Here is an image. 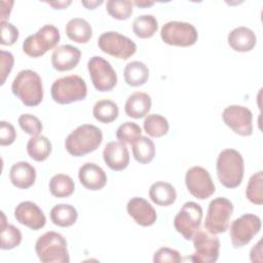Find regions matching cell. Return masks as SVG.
Returning a JSON list of instances; mask_svg holds the SVG:
<instances>
[{
  "instance_id": "obj_40",
  "label": "cell",
  "mask_w": 263,
  "mask_h": 263,
  "mask_svg": "<svg viewBox=\"0 0 263 263\" xmlns=\"http://www.w3.org/2000/svg\"><path fill=\"white\" fill-rule=\"evenodd\" d=\"M1 28V39L2 45H12L18 39V29L7 21L0 23Z\"/></svg>"
},
{
  "instance_id": "obj_36",
  "label": "cell",
  "mask_w": 263,
  "mask_h": 263,
  "mask_svg": "<svg viewBox=\"0 0 263 263\" xmlns=\"http://www.w3.org/2000/svg\"><path fill=\"white\" fill-rule=\"evenodd\" d=\"M134 3L129 0H109L106 3L107 12L116 20L124 21L133 14Z\"/></svg>"
},
{
  "instance_id": "obj_3",
  "label": "cell",
  "mask_w": 263,
  "mask_h": 263,
  "mask_svg": "<svg viewBox=\"0 0 263 263\" xmlns=\"http://www.w3.org/2000/svg\"><path fill=\"white\" fill-rule=\"evenodd\" d=\"M12 93L25 106L35 107L42 102L43 85L39 74L33 70L20 71L11 83Z\"/></svg>"
},
{
  "instance_id": "obj_7",
  "label": "cell",
  "mask_w": 263,
  "mask_h": 263,
  "mask_svg": "<svg viewBox=\"0 0 263 263\" xmlns=\"http://www.w3.org/2000/svg\"><path fill=\"white\" fill-rule=\"evenodd\" d=\"M233 213V203L226 197L214 198L210 203L204 220V228L213 233L225 232L229 227Z\"/></svg>"
},
{
  "instance_id": "obj_37",
  "label": "cell",
  "mask_w": 263,
  "mask_h": 263,
  "mask_svg": "<svg viewBox=\"0 0 263 263\" xmlns=\"http://www.w3.org/2000/svg\"><path fill=\"white\" fill-rule=\"evenodd\" d=\"M140 136H142V128L140 125L133 121H126L120 124L116 130V138L119 142L130 144Z\"/></svg>"
},
{
  "instance_id": "obj_20",
  "label": "cell",
  "mask_w": 263,
  "mask_h": 263,
  "mask_svg": "<svg viewBox=\"0 0 263 263\" xmlns=\"http://www.w3.org/2000/svg\"><path fill=\"white\" fill-rule=\"evenodd\" d=\"M78 179L82 186L92 191L102 189L107 183L106 173L93 162H85L79 167Z\"/></svg>"
},
{
  "instance_id": "obj_17",
  "label": "cell",
  "mask_w": 263,
  "mask_h": 263,
  "mask_svg": "<svg viewBox=\"0 0 263 263\" xmlns=\"http://www.w3.org/2000/svg\"><path fill=\"white\" fill-rule=\"evenodd\" d=\"M127 214L134 221L143 227H148L156 222L157 215L151 203L142 197H133L126 204Z\"/></svg>"
},
{
  "instance_id": "obj_45",
  "label": "cell",
  "mask_w": 263,
  "mask_h": 263,
  "mask_svg": "<svg viewBox=\"0 0 263 263\" xmlns=\"http://www.w3.org/2000/svg\"><path fill=\"white\" fill-rule=\"evenodd\" d=\"M72 3L71 0L68 1H55V2H47L50 6H52L54 9H65Z\"/></svg>"
},
{
  "instance_id": "obj_19",
  "label": "cell",
  "mask_w": 263,
  "mask_h": 263,
  "mask_svg": "<svg viewBox=\"0 0 263 263\" xmlns=\"http://www.w3.org/2000/svg\"><path fill=\"white\" fill-rule=\"evenodd\" d=\"M81 58V51L76 46L64 44L54 48L51 54V65L53 69L60 72L74 69Z\"/></svg>"
},
{
  "instance_id": "obj_28",
  "label": "cell",
  "mask_w": 263,
  "mask_h": 263,
  "mask_svg": "<svg viewBox=\"0 0 263 263\" xmlns=\"http://www.w3.org/2000/svg\"><path fill=\"white\" fill-rule=\"evenodd\" d=\"M51 143L45 136L32 137L27 143V152L35 161H44L51 153Z\"/></svg>"
},
{
  "instance_id": "obj_5",
  "label": "cell",
  "mask_w": 263,
  "mask_h": 263,
  "mask_svg": "<svg viewBox=\"0 0 263 263\" xmlns=\"http://www.w3.org/2000/svg\"><path fill=\"white\" fill-rule=\"evenodd\" d=\"M50 93L55 103L66 105L84 100L87 96V86L82 77L72 74L54 80Z\"/></svg>"
},
{
  "instance_id": "obj_1",
  "label": "cell",
  "mask_w": 263,
  "mask_h": 263,
  "mask_svg": "<svg viewBox=\"0 0 263 263\" xmlns=\"http://www.w3.org/2000/svg\"><path fill=\"white\" fill-rule=\"evenodd\" d=\"M216 170L218 179L224 187L229 189L236 188L243 179V158L235 149H224L218 155Z\"/></svg>"
},
{
  "instance_id": "obj_33",
  "label": "cell",
  "mask_w": 263,
  "mask_h": 263,
  "mask_svg": "<svg viewBox=\"0 0 263 263\" xmlns=\"http://www.w3.org/2000/svg\"><path fill=\"white\" fill-rule=\"evenodd\" d=\"M158 29V22L152 14H142L133 22V31L135 35L142 39L152 37Z\"/></svg>"
},
{
  "instance_id": "obj_34",
  "label": "cell",
  "mask_w": 263,
  "mask_h": 263,
  "mask_svg": "<svg viewBox=\"0 0 263 263\" xmlns=\"http://www.w3.org/2000/svg\"><path fill=\"white\" fill-rule=\"evenodd\" d=\"M145 133L152 138H160L167 134L170 124L167 119L160 114H148L143 122Z\"/></svg>"
},
{
  "instance_id": "obj_11",
  "label": "cell",
  "mask_w": 263,
  "mask_h": 263,
  "mask_svg": "<svg viewBox=\"0 0 263 263\" xmlns=\"http://www.w3.org/2000/svg\"><path fill=\"white\" fill-rule=\"evenodd\" d=\"M98 45L103 52L120 60H127L137 50V45L130 38L115 31L102 33Z\"/></svg>"
},
{
  "instance_id": "obj_13",
  "label": "cell",
  "mask_w": 263,
  "mask_h": 263,
  "mask_svg": "<svg viewBox=\"0 0 263 263\" xmlns=\"http://www.w3.org/2000/svg\"><path fill=\"white\" fill-rule=\"evenodd\" d=\"M261 219L255 214H245L235 219L230 225V238L232 246L242 248L247 246L261 229Z\"/></svg>"
},
{
  "instance_id": "obj_32",
  "label": "cell",
  "mask_w": 263,
  "mask_h": 263,
  "mask_svg": "<svg viewBox=\"0 0 263 263\" xmlns=\"http://www.w3.org/2000/svg\"><path fill=\"white\" fill-rule=\"evenodd\" d=\"M92 115L102 123H110L118 117L119 109L115 102L108 99H103L99 100L93 105Z\"/></svg>"
},
{
  "instance_id": "obj_46",
  "label": "cell",
  "mask_w": 263,
  "mask_h": 263,
  "mask_svg": "<svg viewBox=\"0 0 263 263\" xmlns=\"http://www.w3.org/2000/svg\"><path fill=\"white\" fill-rule=\"evenodd\" d=\"M103 3L102 0L100 1H81V4L85 6L87 9H95L98 5H101Z\"/></svg>"
},
{
  "instance_id": "obj_4",
  "label": "cell",
  "mask_w": 263,
  "mask_h": 263,
  "mask_svg": "<svg viewBox=\"0 0 263 263\" xmlns=\"http://www.w3.org/2000/svg\"><path fill=\"white\" fill-rule=\"evenodd\" d=\"M35 252L42 263L70 262L67 240L54 231H48L39 236L35 243Z\"/></svg>"
},
{
  "instance_id": "obj_38",
  "label": "cell",
  "mask_w": 263,
  "mask_h": 263,
  "mask_svg": "<svg viewBox=\"0 0 263 263\" xmlns=\"http://www.w3.org/2000/svg\"><path fill=\"white\" fill-rule=\"evenodd\" d=\"M18 125L21 126V128L28 135L35 137V136H39V134L42 132V123L39 120L38 117H36L33 114L30 113H25L22 114L18 119Z\"/></svg>"
},
{
  "instance_id": "obj_25",
  "label": "cell",
  "mask_w": 263,
  "mask_h": 263,
  "mask_svg": "<svg viewBox=\"0 0 263 263\" xmlns=\"http://www.w3.org/2000/svg\"><path fill=\"white\" fill-rule=\"evenodd\" d=\"M68 38L76 43H86L92 36V28L90 24L82 17L71 18L65 28Z\"/></svg>"
},
{
  "instance_id": "obj_35",
  "label": "cell",
  "mask_w": 263,
  "mask_h": 263,
  "mask_svg": "<svg viewBox=\"0 0 263 263\" xmlns=\"http://www.w3.org/2000/svg\"><path fill=\"white\" fill-rule=\"evenodd\" d=\"M262 187H263V172L259 171L254 175H252L246 189V196L252 203L259 204V205L263 203Z\"/></svg>"
},
{
  "instance_id": "obj_39",
  "label": "cell",
  "mask_w": 263,
  "mask_h": 263,
  "mask_svg": "<svg viewBox=\"0 0 263 263\" xmlns=\"http://www.w3.org/2000/svg\"><path fill=\"white\" fill-rule=\"evenodd\" d=\"M182 261V257L177 250L163 247L158 249L153 255L154 263H179Z\"/></svg>"
},
{
  "instance_id": "obj_22",
  "label": "cell",
  "mask_w": 263,
  "mask_h": 263,
  "mask_svg": "<svg viewBox=\"0 0 263 263\" xmlns=\"http://www.w3.org/2000/svg\"><path fill=\"white\" fill-rule=\"evenodd\" d=\"M9 180L14 187L28 189L35 183L36 170L27 161L15 162L10 167Z\"/></svg>"
},
{
  "instance_id": "obj_29",
  "label": "cell",
  "mask_w": 263,
  "mask_h": 263,
  "mask_svg": "<svg viewBox=\"0 0 263 263\" xmlns=\"http://www.w3.org/2000/svg\"><path fill=\"white\" fill-rule=\"evenodd\" d=\"M133 156L140 163H149L155 156V145L153 141L145 136H140L132 143Z\"/></svg>"
},
{
  "instance_id": "obj_47",
  "label": "cell",
  "mask_w": 263,
  "mask_h": 263,
  "mask_svg": "<svg viewBox=\"0 0 263 263\" xmlns=\"http://www.w3.org/2000/svg\"><path fill=\"white\" fill-rule=\"evenodd\" d=\"M133 3H134V5H137L138 7H141V8L149 7V6H152L154 4L153 1H135Z\"/></svg>"
},
{
  "instance_id": "obj_6",
  "label": "cell",
  "mask_w": 263,
  "mask_h": 263,
  "mask_svg": "<svg viewBox=\"0 0 263 263\" xmlns=\"http://www.w3.org/2000/svg\"><path fill=\"white\" fill-rule=\"evenodd\" d=\"M59 29L53 25H44L35 34L23 42V51L31 58H39L54 48L60 42Z\"/></svg>"
},
{
  "instance_id": "obj_8",
  "label": "cell",
  "mask_w": 263,
  "mask_h": 263,
  "mask_svg": "<svg viewBox=\"0 0 263 263\" xmlns=\"http://www.w3.org/2000/svg\"><path fill=\"white\" fill-rule=\"evenodd\" d=\"M160 37L162 41L168 45L187 47L196 43L198 33L195 27L190 23L171 21L162 26Z\"/></svg>"
},
{
  "instance_id": "obj_15",
  "label": "cell",
  "mask_w": 263,
  "mask_h": 263,
  "mask_svg": "<svg viewBox=\"0 0 263 263\" xmlns=\"http://www.w3.org/2000/svg\"><path fill=\"white\" fill-rule=\"evenodd\" d=\"M224 123L235 134L249 137L253 134V113L252 111L240 105H230L222 112Z\"/></svg>"
},
{
  "instance_id": "obj_27",
  "label": "cell",
  "mask_w": 263,
  "mask_h": 263,
  "mask_svg": "<svg viewBox=\"0 0 263 263\" xmlns=\"http://www.w3.org/2000/svg\"><path fill=\"white\" fill-rule=\"evenodd\" d=\"M51 222L60 227H70L75 224L78 218L77 210L68 203L55 204L50 210Z\"/></svg>"
},
{
  "instance_id": "obj_18",
  "label": "cell",
  "mask_w": 263,
  "mask_h": 263,
  "mask_svg": "<svg viewBox=\"0 0 263 263\" xmlns=\"http://www.w3.org/2000/svg\"><path fill=\"white\" fill-rule=\"evenodd\" d=\"M103 158L112 171L120 172L126 168L129 163V152L124 143L111 141L104 147Z\"/></svg>"
},
{
  "instance_id": "obj_23",
  "label": "cell",
  "mask_w": 263,
  "mask_h": 263,
  "mask_svg": "<svg viewBox=\"0 0 263 263\" xmlns=\"http://www.w3.org/2000/svg\"><path fill=\"white\" fill-rule=\"evenodd\" d=\"M152 105L151 97L143 91L133 92L126 100L124 112L128 117L140 119L148 115Z\"/></svg>"
},
{
  "instance_id": "obj_21",
  "label": "cell",
  "mask_w": 263,
  "mask_h": 263,
  "mask_svg": "<svg viewBox=\"0 0 263 263\" xmlns=\"http://www.w3.org/2000/svg\"><path fill=\"white\" fill-rule=\"evenodd\" d=\"M227 41L233 50L238 52H247L255 47L257 37L253 30L248 27L240 26L230 31Z\"/></svg>"
},
{
  "instance_id": "obj_9",
  "label": "cell",
  "mask_w": 263,
  "mask_h": 263,
  "mask_svg": "<svg viewBox=\"0 0 263 263\" xmlns=\"http://www.w3.org/2000/svg\"><path fill=\"white\" fill-rule=\"evenodd\" d=\"M194 253L190 260L194 263H214L220 254V239L217 234L209 232L206 229H198L192 237Z\"/></svg>"
},
{
  "instance_id": "obj_42",
  "label": "cell",
  "mask_w": 263,
  "mask_h": 263,
  "mask_svg": "<svg viewBox=\"0 0 263 263\" xmlns=\"http://www.w3.org/2000/svg\"><path fill=\"white\" fill-rule=\"evenodd\" d=\"M16 139V132L14 126L5 120L0 121V145L8 146L11 145Z\"/></svg>"
},
{
  "instance_id": "obj_31",
  "label": "cell",
  "mask_w": 263,
  "mask_h": 263,
  "mask_svg": "<svg viewBox=\"0 0 263 263\" xmlns=\"http://www.w3.org/2000/svg\"><path fill=\"white\" fill-rule=\"evenodd\" d=\"M48 188L53 196L58 198H64L73 194L75 190V184L70 176L65 174H57L49 180Z\"/></svg>"
},
{
  "instance_id": "obj_14",
  "label": "cell",
  "mask_w": 263,
  "mask_h": 263,
  "mask_svg": "<svg viewBox=\"0 0 263 263\" xmlns=\"http://www.w3.org/2000/svg\"><path fill=\"white\" fill-rule=\"evenodd\" d=\"M185 184L189 193L198 199H205L216 191L210 173L202 166L195 165L187 170Z\"/></svg>"
},
{
  "instance_id": "obj_16",
  "label": "cell",
  "mask_w": 263,
  "mask_h": 263,
  "mask_svg": "<svg viewBox=\"0 0 263 263\" xmlns=\"http://www.w3.org/2000/svg\"><path fill=\"white\" fill-rule=\"evenodd\" d=\"M16 221L30 229L39 230L45 226L46 217L43 211L33 201H22L14 209Z\"/></svg>"
},
{
  "instance_id": "obj_30",
  "label": "cell",
  "mask_w": 263,
  "mask_h": 263,
  "mask_svg": "<svg viewBox=\"0 0 263 263\" xmlns=\"http://www.w3.org/2000/svg\"><path fill=\"white\" fill-rule=\"evenodd\" d=\"M1 230L0 238L2 250H12L21 245L22 242V232L18 228L6 222V218L3 212H1Z\"/></svg>"
},
{
  "instance_id": "obj_41",
  "label": "cell",
  "mask_w": 263,
  "mask_h": 263,
  "mask_svg": "<svg viewBox=\"0 0 263 263\" xmlns=\"http://www.w3.org/2000/svg\"><path fill=\"white\" fill-rule=\"evenodd\" d=\"M14 58L13 54L9 51L1 50L0 51V75H1V85L4 84L7 76L13 68Z\"/></svg>"
},
{
  "instance_id": "obj_26",
  "label": "cell",
  "mask_w": 263,
  "mask_h": 263,
  "mask_svg": "<svg viewBox=\"0 0 263 263\" xmlns=\"http://www.w3.org/2000/svg\"><path fill=\"white\" fill-rule=\"evenodd\" d=\"M123 76L129 86H141L145 84L149 78V69L143 62L133 61L124 67Z\"/></svg>"
},
{
  "instance_id": "obj_12",
  "label": "cell",
  "mask_w": 263,
  "mask_h": 263,
  "mask_svg": "<svg viewBox=\"0 0 263 263\" xmlns=\"http://www.w3.org/2000/svg\"><path fill=\"white\" fill-rule=\"evenodd\" d=\"M87 70L95 88L99 91H110L117 83V74L112 65L100 55L91 57Z\"/></svg>"
},
{
  "instance_id": "obj_2",
  "label": "cell",
  "mask_w": 263,
  "mask_h": 263,
  "mask_svg": "<svg viewBox=\"0 0 263 263\" xmlns=\"http://www.w3.org/2000/svg\"><path fill=\"white\" fill-rule=\"evenodd\" d=\"M103 141L102 130L92 124H82L72 130L65 140V148L72 156H84L99 148Z\"/></svg>"
},
{
  "instance_id": "obj_10",
  "label": "cell",
  "mask_w": 263,
  "mask_h": 263,
  "mask_svg": "<svg viewBox=\"0 0 263 263\" xmlns=\"http://www.w3.org/2000/svg\"><path fill=\"white\" fill-rule=\"evenodd\" d=\"M202 209L194 201L185 202L174 218V226L186 240H191L195 232L200 229Z\"/></svg>"
},
{
  "instance_id": "obj_24",
  "label": "cell",
  "mask_w": 263,
  "mask_h": 263,
  "mask_svg": "<svg viewBox=\"0 0 263 263\" xmlns=\"http://www.w3.org/2000/svg\"><path fill=\"white\" fill-rule=\"evenodd\" d=\"M149 197L155 204L167 206L176 201L177 191L171 183L158 181L150 186Z\"/></svg>"
},
{
  "instance_id": "obj_43",
  "label": "cell",
  "mask_w": 263,
  "mask_h": 263,
  "mask_svg": "<svg viewBox=\"0 0 263 263\" xmlns=\"http://www.w3.org/2000/svg\"><path fill=\"white\" fill-rule=\"evenodd\" d=\"M261 243L262 241L259 240L251 250V253H250V258H251V261L252 262H261L262 261V247H261Z\"/></svg>"
},
{
  "instance_id": "obj_44",
  "label": "cell",
  "mask_w": 263,
  "mask_h": 263,
  "mask_svg": "<svg viewBox=\"0 0 263 263\" xmlns=\"http://www.w3.org/2000/svg\"><path fill=\"white\" fill-rule=\"evenodd\" d=\"M7 5V1H2L1 2V22L5 21L6 18L9 17V14H10V11H11V7L13 5V1H9L8 2V6L6 7Z\"/></svg>"
}]
</instances>
